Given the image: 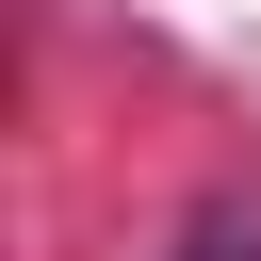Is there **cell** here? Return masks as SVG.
<instances>
[{"label":"cell","instance_id":"obj_1","mask_svg":"<svg viewBox=\"0 0 261 261\" xmlns=\"http://www.w3.org/2000/svg\"><path fill=\"white\" fill-rule=\"evenodd\" d=\"M179 261H261V228H245V212H196V228H179Z\"/></svg>","mask_w":261,"mask_h":261}]
</instances>
